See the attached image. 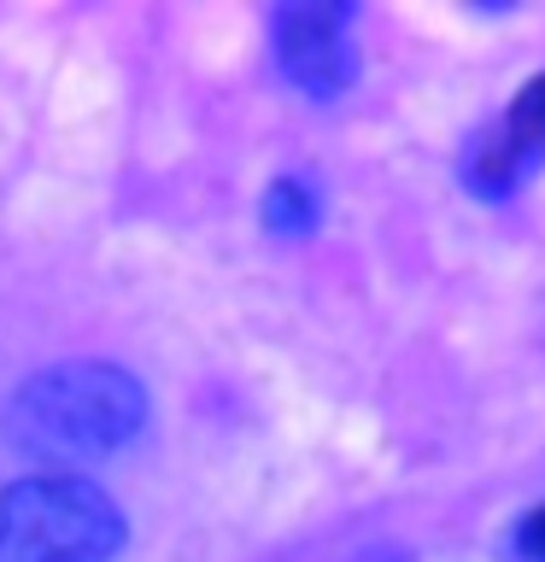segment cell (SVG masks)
Instances as JSON below:
<instances>
[{
    "label": "cell",
    "mask_w": 545,
    "mask_h": 562,
    "mask_svg": "<svg viewBox=\"0 0 545 562\" xmlns=\"http://www.w3.org/2000/svg\"><path fill=\"white\" fill-rule=\"evenodd\" d=\"M141 428H147V386L118 363H53L7 404L12 446L53 463L112 457Z\"/></svg>",
    "instance_id": "1"
},
{
    "label": "cell",
    "mask_w": 545,
    "mask_h": 562,
    "mask_svg": "<svg viewBox=\"0 0 545 562\" xmlns=\"http://www.w3.org/2000/svg\"><path fill=\"white\" fill-rule=\"evenodd\" d=\"M123 509L82 474H24L0 492V562H112Z\"/></svg>",
    "instance_id": "2"
},
{
    "label": "cell",
    "mask_w": 545,
    "mask_h": 562,
    "mask_svg": "<svg viewBox=\"0 0 545 562\" xmlns=\"http://www.w3.org/2000/svg\"><path fill=\"white\" fill-rule=\"evenodd\" d=\"M358 7L346 0H288L270 12L276 70L305 100H341L358 77V42H352Z\"/></svg>",
    "instance_id": "3"
},
{
    "label": "cell",
    "mask_w": 545,
    "mask_h": 562,
    "mask_svg": "<svg viewBox=\"0 0 545 562\" xmlns=\"http://www.w3.org/2000/svg\"><path fill=\"white\" fill-rule=\"evenodd\" d=\"M545 165V70L522 82V94L464 147V182L481 200H504Z\"/></svg>",
    "instance_id": "4"
},
{
    "label": "cell",
    "mask_w": 545,
    "mask_h": 562,
    "mask_svg": "<svg viewBox=\"0 0 545 562\" xmlns=\"http://www.w3.org/2000/svg\"><path fill=\"white\" fill-rule=\"evenodd\" d=\"M258 217H264V228H276V235H311L316 217H323V200H316V188L305 176H276L258 200Z\"/></svg>",
    "instance_id": "5"
},
{
    "label": "cell",
    "mask_w": 545,
    "mask_h": 562,
    "mask_svg": "<svg viewBox=\"0 0 545 562\" xmlns=\"http://www.w3.org/2000/svg\"><path fill=\"white\" fill-rule=\"evenodd\" d=\"M516 544H522V557H527V562H545V504H534V509L522 516Z\"/></svg>",
    "instance_id": "6"
}]
</instances>
